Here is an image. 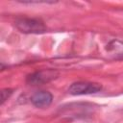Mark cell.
<instances>
[{
	"label": "cell",
	"mask_w": 123,
	"mask_h": 123,
	"mask_svg": "<svg viewBox=\"0 0 123 123\" xmlns=\"http://www.w3.org/2000/svg\"><path fill=\"white\" fill-rule=\"evenodd\" d=\"M109 49L112 53L120 54V52H121V54H123V42H120L118 40H113L109 44Z\"/></svg>",
	"instance_id": "cell-5"
},
{
	"label": "cell",
	"mask_w": 123,
	"mask_h": 123,
	"mask_svg": "<svg viewBox=\"0 0 123 123\" xmlns=\"http://www.w3.org/2000/svg\"><path fill=\"white\" fill-rule=\"evenodd\" d=\"M102 89L100 84L89 82H76L69 86V93L72 95H84L96 93Z\"/></svg>",
	"instance_id": "cell-2"
},
{
	"label": "cell",
	"mask_w": 123,
	"mask_h": 123,
	"mask_svg": "<svg viewBox=\"0 0 123 123\" xmlns=\"http://www.w3.org/2000/svg\"><path fill=\"white\" fill-rule=\"evenodd\" d=\"M12 93V90L10 89V88H5V89H2L1 91V104H3Z\"/></svg>",
	"instance_id": "cell-6"
},
{
	"label": "cell",
	"mask_w": 123,
	"mask_h": 123,
	"mask_svg": "<svg viewBox=\"0 0 123 123\" xmlns=\"http://www.w3.org/2000/svg\"><path fill=\"white\" fill-rule=\"evenodd\" d=\"M57 76H58L57 71L53 69H45L29 75L27 78V82L32 85H40L52 81L53 79L57 78Z\"/></svg>",
	"instance_id": "cell-3"
},
{
	"label": "cell",
	"mask_w": 123,
	"mask_h": 123,
	"mask_svg": "<svg viewBox=\"0 0 123 123\" xmlns=\"http://www.w3.org/2000/svg\"><path fill=\"white\" fill-rule=\"evenodd\" d=\"M52 100H53V96L48 91H38V92H36L32 96V98H31V102L37 108L48 107L52 103Z\"/></svg>",
	"instance_id": "cell-4"
},
{
	"label": "cell",
	"mask_w": 123,
	"mask_h": 123,
	"mask_svg": "<svg viewBox=\"0 0 123 123\" xmlns=\"http://www.w3.org/2000/svg\"><path fill=\"white\" fill-rule=\"evenodd\" d=\"M15 27L24 34H41L46 31L43 22L35 18H19L15 21Z\"/></svg>",
	"instance_id": "cell-1"
}]
</instances>
